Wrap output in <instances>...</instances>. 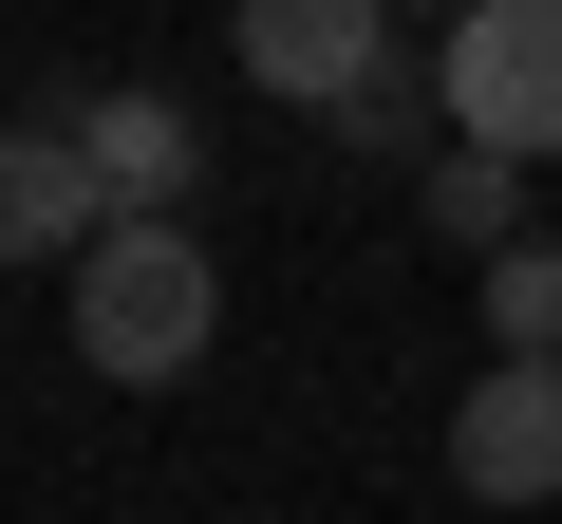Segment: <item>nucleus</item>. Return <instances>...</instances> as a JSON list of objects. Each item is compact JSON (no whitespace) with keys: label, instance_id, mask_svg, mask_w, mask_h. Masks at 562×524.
Wrapping results in <instances>:
<instances>
[{"label":"nucleus","instance_id":"f257e3e1","mask_svg":"<svg viewBox=\"0 0 562 524\" xmlns=\"http://www.w3.org/2000/svg\"><path fill=\"white\" fill-rule=\"evenodd\" d=\"M206 338H225V282H206V243H188V225H113V243L76 262V356H94L113 394L206 375Z\"/></svg>","mask_w":562,"mask_h":524},{"label":"nucleus","instance_id":"f03ea898","mask_svg":"<svg viewBox=\"0 0 562 524\" xmlns=\"http://www.w3.org/2000/svg\"><path fill=\"white\" fill-rule=\"evenodd\" d=\"M431 94H450V150L562 169V0H469L431 38Z\"/></svg>","mask_w":562,"mask_h":524},{"label":"nucleus","instance_id":"7ed1b4c3","mask_svg":"<svg viewBox=\"0 0 562 524\" xmlns=\"http://www.w3.org/2000/svg\"><path fill=\"white\" fill-rule=\"evenodd\" d=\"M450 487L469 505H562V356H487L450 394Z\"/></svg>","mask_w":562,"mask_h":524},{"label":"nucleus","instance_id":"20e7f679","mask_svg":"<svg viewBox=\"0 0 562 524\" xmlns=\"http://www.w3.org/2000/svg\"><path fill=\"white\" fill-rule=\"evenodd\" d=\"M94 243H113V187H94L76 113H20L0 132V262H20V282H76Z\"/></svg>","mask_w":562,"mask_h":524},{"label":"nucleus","instance_id":"39448f33","mask_svg":"<svg viewBox=\"0 0 562 524\" xmlns=\"http://www.w3.org/2000/svg\"><path fill=\"white\" fill-rule=\"evenodd\" d=\"M244 76L301 94V113H357L394 76V20H375V0H244Z\"/></svg>","mask_w":562,"mask_h":524},{"label":"nucleus","instance_id":"423d86ee","mask_svg":"<svg viewBox=\"0 0 562 524\" xmlns=\"http://www.w3.org/2000/svg\"><path fill=\"white\" fill-rule=\"evenodd\" d=\"M76 150H94L113 225H188V206H206V132H188L169 94H76Z\"/></svg>","mask_w":562,"mask_h":524},{"label":"nucleus","instance_id":"0eeeda50","mask_svg":"<svg viewBox=\"0 0 562 524\" xmlns=\"http://www.w3.org/2000/svg\"><path fill=\"white\" fill-rule=\"evenodd\" d=\"M413 206H431V225H450L469 262H506V243H543V225H525V169H506V150H431V169H413Z\"/></svg>","mask_w":562,"mask_h":524},{"label":"nucleus","instance_id":"6e6552de","mask_svg":"<svg viewBox=\"0 0 562 524\" xmlns=\"http://www.w3.org/2000/svg\"><path fill=\"white\" fill-rule=\"evenodd\" d=\"M487 338L506 356H562V243H506L487 262Z\"/></svg>","mask_w":562,"mask_h":524}]
</instances>
